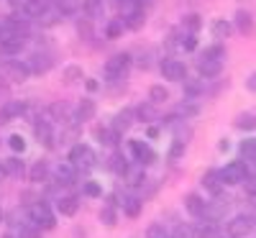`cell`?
<instances>
[{
    "mask_svg": "<svg viewBox=\"0 0 256 238\" xmlns=\"http://www.w3.org/2000/svg\"><path fill=\"white\" fill-rule=\"evenodd\" d=\"M28 220H31L36 228H41V230H52V228L56 226L54 212H52L49 202H44V200H36V202L28 205Z\"/></svg>",
    "mask_w": 256,
    "mask_h": 238,
    "instance_id": "6da1fadb",
    "label": "cell"
},
{
    "mask_svg": "<svg viewBox=\"0 0 256 238\" xmlns=\"http://www.w3.org/2000/svg\"><path fill=\"white\" fill-rule=\"evenodd\" d=\"M95 162H98V156H95L92 146H88V144L80 141V144H74V146L70 148V164H72L74 169H92Z\"/></svg>",
    "mask_w": 256,
    "mask_h": 238,
    "instance_id": "7a4b0ae2",
    "label": "cell"
},
{
    "mask_svg": "<svg viewBox=\"0 0 256 238\" xmlns=\"http://www.w3.org/2000/svg\"><path fill=\"white\" fill-rule=\"evenodd\" d=\"M248 177V166L244 162H230L220 169V182L223 187H233V184H244Z\"/></svg>",
    "mask_w": 256,
    "mask_h": 238,
    "instance_id": "3957f363",
    "label": "cell"
},
{
    "mask_svg": "<svg viewBox=\"0 0 256 238\" xmlns=\"http://www.w3.org/2000/svg\"><path fill=\"white\" fill-rule=\"evenodd\" d=\"M254 218L251 215H246V212H241V215H233V218L228 220V226H226V230H228V236L230 238H248L251 233H254Z\"/></svg>",
    "mask_w": 256,
    "mask_h": 238,
    "instance_id": "277c9868",
    "label": "cell"
},
{
    "mask_svg": "<svg viewBox=\"0 0 256 238\" xmlns=\"http://www.w3.org/2000/svg\"><path fill=\"white\" fill-rule=\"evenodd\" d=\"M128 148H131L134 159H136L141 166H148V164L156 162V151L148 146L146 141H141V138H131V141H128Z\"/></svg>",
    "mask_w": 256,
    "mask_h": 238,
    "instance_id": "5b68a950",
    "label": "cell"
},
{
    "mask_svg": "<svg viewBox=\"0 0 256 238\" xmlns=\"http://www.w3.org/2000/svg\"><path fill=\"white\" fill-rule=\"evenodd\" d=\"M128 67H131V54H116L110 56L108 62H105V77L108 80H120Z\"/></svg>",
    "mask_w": 256,
    "mask_h": 238,
    "instance_id": "8992f818",
    "label": "cell"
},
{
    "mask_svg": "<svg viewBox=\"0 0 256 238\" xmlns=\"http://www.w3.org/2000/svg\"><path fill=\"white\" fill-rule=\"evenodd\" d=\"M162 77L164 80H169V82H184V77H187V67H184V62H180V59H164L162 62Z\"/></svg>",
    "mask_w": 256,
    "mask_h": 238,
    "instance_id": "52a82bcc",
    "label": "cell"
},
{
    "mask_svg": "<svg viewBox=\"0 0 256 238\" xmlns=\"http://www.w3.org/2000/svg\"><path fill=\"white\" fill-rule=\"evenodd\" d=\"M184 210L192 215V218H202V215L208 212V202L200 198L198 192H187L184 194Z\"/></svg>",
    "mask_w": 256,
    "mask_h": 238,
    "instance_id": "ba28073f",
    "label": "cell"
},
{
    "mask_svg": "<svg viewBox=\"0 0 256 238\" xmlns=\"http://www.w3.org/2000/svg\"><path fill=\"white\" fill-rule=\"evenodd\" d=\"M26 113V102L24 100H8L3 108H0V123H8L18 116H24Z\"/></svg>",
    "mask_w": 256,
    "mask_h": 238,
    "instance_id": "9c48e42d",
    "label": "cell"
},
{
    "mask_svg": "<svg viewBox=\"0 0 256 238\" xmlns=\"http://www.w3.org/2000/svg\"><path fill=\"white\" fill-rule=\"evenodd\" d=\"M34 136L38 138V144H44L46 148L54 146V134H52V123L49 120H34Z\"/></svg>",
    "mask_w": 256,
    "mask_h": 238,
    "instance_id": "30bf717a",
    "label": "cell"
},
{
    "mask_svg": "<svg viewBox=\"0 0 256 238\" xmlns=\"http://www.w3.org/2000/svg\"><path fill=\"white\" fill-rule=\"evenodd\" d=\"M198 72H200V77H205V80H212V77H218L220 72H223V62H216V59H200L198 62Z\"/></svg>",
    "mask_w": 256,
    "mask_h": 238,
    "instance_id": "8fae6325",
    "label": "cell"
},
{
    "mask_svg": "<svg viewBox=\"0 0 256 238\" xmlns=\"http://www.w3.org/2000/svg\"><path fill=\"white\" fill-rule=\"evenodd\" d=\"M49 6H52V0H24V13L28 18H41L49 13Z\"/></svg>",
    "mask_w": 256,
    "mask_h": 238,
    "instance_id": "7c38bea8",
    "label": "cell"
},
{
    "mask_svg": "<svg viewBox=\"0 0 256 238\" xmlns=\"http://www.w3.org/2000/svg\"><path fill=\"white\" fill-rule=\"evenodd\" d=\"M26 64H28V70L31 72H36V74H41V72H49L52 70V56L49 54H31V59H26Z\"/></svg>",
    "mask_w": 256,
    "mask_h": 238,
    "instance_id": "4fadbf2b",
    "label": "cell"
},
{
    "mask_svg": "<svg viewBox=\"0 0 256 238\" xmlns=\"http://www.w3.org/2000/svg\"><path fill=\"white\" fill-rule=\"evenodd\" d=\"M54 174H56V182H59V184H74V182H77V169H74L70 162H62V164L54 169Z\"/></svg>",
    "mask_w": 256,
    "mask_h": 238,
    "instance_id": "5bb4252c",
    "label": "cell"
},
{
    "mask_svg": "<svg viewBox=\"0 0 256 238\" xmlns=\"http://www.w3.org/2000/svg\"><path fill=\"white\" fill-rule=\"evenodd\" d=\"M95 113H98V108H95V102H92L90 98H84V100H80V105H77V110H74V120H77V123H84V120H92V118H95Z\"/></svg>",
    "mask_w": 256,
    "mask_h": 238,
    "instance_id": "9a60e30c",
    "label": "cell"
},
{
    "mask_svg": "<svg viewBox=\"0 0 256 238\" xmlns=\"http://www.w3.org/2000/svg\"><path fill=\"white\" fill-rule=\"evenodd\" d=\"M77 210H80V200L74 198V194H64V198L56 200V212L59 215H67L70 218V215H74Z\"/></svg>",
    "mask_w": 256,
    "mask_h": 238,
    "instance_id": "2e32d148",
    "label": "cell"
},
{
    "mask_svg": "<svg viewBox=\"0 0 256 238\" xmlns=\"http://www.w3.org/2000/svg\"><path fill=\"white\" fill-rule=\"evenodd\" d=\"M49 116L54 120H62V123H74V116L70 110V105H64V102H52L49 105Z\"/></svg>",
    "mask_w": 256,
    "mask_h": 238,
    "instance_id": "e0dca14e",
    "label": "cell"
},
{
    "mask_svg": "<svg viewBox=\"0 0 256 238\" xmlns=\"http://www.w3.org/2000/svg\"><path fill=\"white\" fill-rule=\"evenodd\" d=\"M134 118H136V113L134 110H120L116 118H113V131H118L120 136L128 131V128L134 126Z\"/></svg>",
    "mask_w": 256,
    "mask_h": 238,
    "instance_id": "ac0fdd59",
    "label": "cell"
},
{
    "mask_svg": "<svg viewBox=\"0 0 256 238\" xmlns=\"http://www.w3.org/2000/svg\"><path fill=\"white\" fill-rule=\"evenodd\" d=\"M202 187L210 190L212 194H218L220 187H223V182H220V169H208L205 174H202Z\"/></svg>",
    "mask_w": 256,
    "mask_h": 238,
    "instance_id": "d6986e66",
    "label": "cell"
},
{
    "mask_svg": "<svg viewBox=\"0 0 256 238\" xmlns=\"http://www.w3.org/2000/svg\"><path fill=\"white\" fill-rule=\"evenodd\" d=\"M136 118H138L141 123H154V120H159V113H156L154 102H141V105L136 108Z\"/></svg>",
    "mask_w": 256,
    "mask_h": 238,
    "instance_id": "ffe728a7",
    "label": "cell"
},
{
    "mask_svg": "<svg viewBox=\"0 0 256 238\" xmlns=\"http://www.w3.org/2000/svg\"><path fill=\"white\" fill-rule=\"evenodd\" d=\"M8 74H10L13 80H18V82H24V80L31 74V70H28V64H26V62L13 59V62H8Z\"/></svg>",
    "mask_w": 256,
    "mask_h": 238,
    "instance_id": "44dd1931",
    "label": "cell"
},
{
    "mask_svg": "<svg viewBox=\"0 0 256 238\" xmlns=\"http://www.w3.org/2000/svg\"><path fill=\"white\" fill-rule=\"evenodd\" d=\"M46 177H49V164H46V162H36V164L28 169V180H31L34 184L46 182Z\"/></svg>",
    "mask_w": 256,
    "mask_h": 238,
    "instance_id": "7402d4cb",
    "label": "cell"
},
{
    "mask_svg": "<svg viewBox=\"0 0 256 238\" xmlns=\"http://www.w3.org/2000/svg\"><path fill=\"white\" fill-rule=\"evenodd\" d=\"M95 138H98L100 144H105V146H116L118 138H120V134L113 131V128H102V126H98V128H95Z\"/></svg>",
    "mask_w": 256,
    "mask_h": 238,
    "instance_id": "603a6c76",
    "label": "cell"
},
{
    "mask_svg": "<svg viewBox=\"0 0 256 238\" xmlns=\"http://www.w3.org/2000/svg\"><path fill=\"white\" fill-rule=\"evenodd\" d=\"M144 202L141 198H136V194H128V198H123V212L128 215V218H136V215L141 212Z\"/></svg>",
    "mask_w": 256,
    "mask_h": 238,
    "instance_id": "cb8c5ba5",
    "label": "cell"
},
{
    "mask_svg": "<svg viewBox=\"0 0 256 238\" xmlns=\"http://www.w3.org/2000/svg\"><path fill=\"white\" fill-rule=\"evenodd\" d=\"M26 41H28V38H18V36H10V38H3V41H0V49H3L6 54H18L20 49L26 46Z\"/></svg>",
    "mask_w": 256,
    "mask_h": 238,
    "instance_id": "d4e9b609",
    "label": "cell"
},
{
    "mask_svg": "<svg viewBox=\"0 0 256 238\" xmlns=\"http://www.w3.org/2000/svg\"><path fill=\"white\" fill-rule=\"evenodd\" d=\"M3 172H6V174H10V177H20L26 169H24V162H20L18 156H10V159L3 162Z\"/></svg>",
    "mask_w": 256,
    "mask_h": 238,
    "instance_id": "484cf974",
    "label": "cell"
},
{
    "mask_svg": "<svg viewBox=\"0 0 256 238\" xmlns=\"http://www.w3.org/2000/svg\"><path fill=\"white\" fill-rule=\"evenodd\" d=\"M236 28H238L241 34H246V36L254 34V18H251L246 10H238V16H236Z\"/></svg>",
    "mask_w": 256,
    "mask_h": 238,
    "instance_id": "4316f807",
    "label": "cell"
},
{
    "mask_svg": "<svg viewBox=\"0 0 256 238\" xmlns=\"http://www.w3.org/2000/svg\"><path fill=\"white\" fill-rule=\"evenodd\" d=\"M169 100V90L164 88V84H154L152 90H148V102H154V105H162Z\"/></svg>",
    "mask_w": 256,
    "mask_h": 238,
    "instance_id": "83f0119b",
    "label": "cell"
},
{
    "mask_svg": "<svg viewBox=\"0 0 256 238\" xmlns=\"http://www.w3.org/2000/svg\"><path fill=\"white\" fill-rule=\"evenodd\" d=\"M110 169L116 172V174H120V177L128 174V162H126V156L120 154V151H116V154L110 156Z\"/></svg>",
    "mask_w": 256,
    "mask_h": 238,
    "instance_id": "f1b7e54d",
    "label": "cell"
},
{
    "mask_svg": "<svg viewBox=\"0 0 256 238\" xmlns=\"http://www.w3.org/2000/svg\"><path fill=\"white\" fill-rule=\"evenodd\" d=\"M144 20H146V16H144V10H131V13H126V18H123V24L128 26V28H141L144 26Z\"/></svg>",
    "mask_w": 256,
    "mask_h": 238,
    "instance_id": "f546056e",
    "label": "cell"
},
{
    "mask_svg": "<svg viewBox=\"0 0 256 238\" xmlns=\"http://www.w3.org/2000/svg\"><path fill=\"white\" fill-rule=\"evenodd\" d=\"M202 90H205L202 80H190V77H184V92H187L190 98H200Z\"/></svg>",
    "mask_w": 256,
    "mask_h": 238,
    "instance_id": "4dcf8cb0",
    "label": "cell"
},
{
    "mask_svg": "<svg viewBox=\"0 0 256 238\" xmlns=\"http://www.w3.org/2000/svg\"><path fill=\"white\" fill-rule=\"evenodd\" d=\"M64 82L67 84H74V82H80V80H84V74H82V67H74V64H70V67H64Z\"/></svg>",
    "mask_w": 256,
    "mask_h": 238,
    "instance_id": "1f68e13d",
    "label": "cell"
},
{
    "mask_svg": "<svg viewBox=\"0 0 256 238\" xmlns=\"http://www.w3.org/2000/svg\"><path fill=\"white\" fill-rule=\"evenodd\" d=\"M82 10L88 13V18H100L102 16V3H100V0H84Z\"/></svg>",
    "mask_w": 256,
    "mask_h": 238,
    "instance_id": "d6a6232c",
    "label": "cell"
},
{
    "mask_svg": "<svg viewBox=\"0 0 256 238\" xmlns=\"http://www.w3.org/2000/svg\"><path fill=\"white\" fill-rule=\"evenodd\" d=\"M216 236V220H205L195 228V238H212Z\"/></svg>",
    "mask_w": 256,
    "mask_h": 238,
    "instance_id": "836d02e7",
    "label": "cell"
},
{
    "mask_svg": "<svg viewBox=\"0 0 256 238\" xmlns=\"http://www.w3.org/2000/svg\"><path fill=\"white\" fill-rule=\"evenodd\" d=\"M169 238H195V228L190 223H180V226H174L172 233H169Z\"/></svg>",
    "mask_w": 256,
    "mask_h": 238,
    "instance_id": "e575fe53",
    "label": "cell"
},
{
    "mask_svg": "<svg viewBox=\"0 0 256 238\" xmlns=\"http://www.w3.org/2000/svg\"><path fill=\"white\" fill-rule=\"evenodd\" d=\"M230 31H233V26L228 24V20H223V18L212 24V34H216V38H228Z\"/></svg>",
    "mask_w": 256,
    "mask_h": 238,
    "instance_id": "d590c367",
    "label": "cell"
},
{
    "mask_svg": "<svg viewBox=\"0 0 256 238\" xmlns=\"http://www.w3.org/2000/svg\"><path fill=\"white\" fill-rule=\"evenodd\" d=\"M236 128H241V131H254L256 128V116H251V113L238 116L236 118Z\"/></svg>",
    "mask_w": 256,
    "mask_h": 238,
    "instance_id": "8d00e7d4",
    "label": "cell"
},
{
    "mask_svg": "<svg viewBox=\"0 0 256 238\" xmlns=\"http://www.w3.org/2000/svg\"><path fill=\"white\" fill-rule=\"evenodd\" d=\"M123 28H126L123 18H118V20H110V24L105 26V36H108V38H118V36L123 34Z\"/></svg>",
    "mask_w": 256,
    "mask_h": 238,
    "instance_id": "74e56055",
    "label": "cell"
},
{
    "mask_svg": "<svg viewBox=\"0 0 256 238\" xmlns=\"http://www.w3.org/2000/svg\"><path fill=\"white\" fill-rule=\"evenodd\" d=\"M146 238H169V230L164 228V223H152L146 228Z\"/></svg>",
    "mask_w": 256,
    "mask_h": 238,
    "instance_id": "f35d334b",
    "label": "cell"
},
{
    "mask_svg": "<svg viewBox=\"0 0 256 238\" xmlns=\"http://www.w3.org/2000/svg\"><path fill=\"white\" fill-rule=\"evenodd\" d=\"M16 238H41V228H36L34 223H26L18 228V236Z\"/></svg>",
    "mask_w": 256,
    "mask_h": 238,
    "instance_id": "ab89813d",
    "label": "cell"
},
{
    "mask_svg": "<svg viewBox=\"0 0 256 238\" xmlns=\"http://www.w3.org/2000/svg\"><path fill=\"white\" fill-rule=\"evenodd\" d=\"M100 220L105 223V226H116V205H102V210H100Z\"/></svg>",
    "mask_w": 256,
    "mask_h": 238,
    "instance_id": "60d3db41",
    "label": "cell"
},
{
    "mask_svg": "<svg viewBox=\"0 0 256 238\" xmlns=\"http://www.w3.org/2000/svg\"><path fill=\"white\" fill-rule=\"evenodd\" d=\"M8 146L16 151V154H24V151H26V138L20 136V134H13V136L8 138Z\"/></svg>",
    "mask_w": 256,
    "mask_h": 238,
    "instance_id": "b9f144b4",
    "label": "cell"
},
{
    "mask_svg": "<svg viewBox=\"0 0 256 238\" xmlns=\"http://www.w3.org/2000/svg\"><path fill=\"white\" fill-rule=\"evenodd\" d=\"M184 146H187V141H180V138H177V141L172 144V148H169V162H177V159L184 154Z\"/></svg>",
    "mask_w": 256,
    "mask_h": 238,
    "instance_id": "7bdbcfd3",
    "label": "cell"
},
{
    "mask_svg": "<svg viewBox=\"0 0 256 238\" xmlns=\"http://www.w3.org/2000/svg\"><path fill=\"white\" fill-rule=\"evenodd\" d=\"M77 34H80L82 38H92V24H90V18L80 20V24H77Z\"/></svg>",
    "mask_w": 256,
    "mask_h": 238,
    "instance_id": "ee69618b",
    "label": "cell"
},
{
    "mask_svg": "<svg viewBox=\"0 0 256 238\" xmlns=\"http://www.w3.org/2000/svg\"><path fill=\"white\" fill-rule=\"evenodd\" d=\"M184 26H187L192 34H195V31L202 26V20H200V16H198V13H190V16H184Z\"/></svg>",
    "mask_w": 256,
    "mask_h": 238,
    "instance_id": "f6af8a7d",
    "label": "cell"
},
{
    "mask_svg": "<svg viewBox=\"0 0 256 238\" xmlns=\"http://www.w3.org/2000/svg\"><path fill=\"white\" fill-rule=\"evenodd\" d=\"M82 192L88 194V198H100V194H102V187H100L98 182H84Z\"/></svg>",
    "mask_w": 256,
    "mask_h": 238,
    "instance_id": "bcb514c9",
    "label": "cell"
},
{
    "mask_svg": "<svg viewBox=\"0 0 256 238\" xmlns=\"http://www.w3.org/2000/svg\"><path fill=\"white\" fill-rule=\"evenodd\" d=\"M205 59H216V62H223V56H226V49L223 46H210V49H205V54H202Z\"/></svg>",
    "mask_w": 256,
    "mask_h": 238,
    "instance_id": "7dc6e473",
    "label": "cell"
},
{
    "mask_svg": "<svg viewBox=\"0 0 256 238\" xmlns=\"http://www.w3.org/2000/svg\"><path fill=\"white\" fill-rule=\"evenodd\" d=\"M241 154L244 156H256V138H246L241 144Z\"/></svg>",
    "mask_w": 256,
    "mask_h": 238,
    "instance_id": "c3c4849f",
    "label": "cell"
},
{
    "mask_svg": "<svg viewBox=\"0 0 256 238\" xmlns=\"http://www.w3.org/2000/svg\"><path fill=\"white\" fill-rule=\"evenodd\" d=\"M182 49H187V52H195V49H198V38H195V34H190V36L182 38Z\"/></svg>",
    "mask_w": 256,
    "mask_h": 238,
    "instance_id": "681fc988",
    "label": "cell"
},
{
    "mask_svg": "<svg viewBox=\"0 0 256 238\" xmlns=\"http://www.w3.org/2000/svg\"><path fill=\"white\" fill-rule=\"evenodd\" d=\"M195 113H198V105H180L177 108V116H184V118L195 116Z\"/></svg>",
    "mask_w": 256,
    "mask_h": 238,
    "instance_id": "f907efd6",
    "label": "cell"
},
{
    "mask_svg": "<svg viewBox=\"0 0 256 238\" xmlns=\"http://www.w3.org/2000/svg\"><path fill=\"white\" fill-rule=\"evenodd\" d=\"M244 187H246V192H248V194H254V198H256V177H251V174H248V177H246V182H244Z\"/></svg>",
    "mask_w": 256,
    "mask_h": 238,
    "instance_id": "816d5d0a",
    "label": "cell"
},
{
    "mask_svg": "<svg viewBox=\"0 0 256 238\" xmlns=\"http://www.w3.org/2000/svg\"><path fill=\"white\" fill-rule=\"evenodd\" d=\"M246 90H248V92H256V72H251V74L246 77Z\"/></svg>",
    "mask_w": 256,
    "mask_h": 238,
    "instance_id": "f5cc1de1",
    "label": "cell"
},
{
    "mask_svg": "<svg viewBox=\"0 0 256 238\" xmlns=\"http://www.w3.org/2000/svg\"><path fill=\"white\" fill-rule=\"evenodd\" d=\"M84 88H88L90 92H95V90H100V82L98 80H84Z\"/></svg>",
    "mask_w": 256,
    "mask_h": 238,
    "instance_id": "db71d44e",
    "label": "cell"
},
{
    "mask_svg": "<svg viewBox=\"0 0 256 238\" xmlns=\"http://www.w3.org/2000/svg\"><path fill=\"white\" fill-rule=\"evenodd\" d=\"M146 134H148V138H156V136H159V128H154V126H152Z\"/></svg>",
    "mask_w": 256,
    "mask_h": 238,
    "instance_id": "11a10c76",
    "label": "cell"
},
{
    "mask_svg": "<svg viewBox=\"0 0 256 238\" xmlns=\"http://www.w3.org/2000/svg\"><path fill=\"white\" fill-rule=\"evenodd\" d=\"M228 146H230V144H228V138H223V141L218 144V148H220V151H228Z\"/></svg>",
    "mask_w": 256,
    "mask_h": 238,
    "instance_id": "9f6ffc18",
    "label": "cell"
},
{
    "mask_svg": "<svg viewBox=\"0 0 256 238\" xmlns=\"http://www.w3.org/2000/svg\"><path fill=\"white\" fill-rule=\"evenodd\" d=\"M3 215H6V212H3V208H0V223H3Z\"/></svg>",
    "mask_w": 256,
    "mask_h": 238,
    "instance_id": "6f0895ef",
    "label": "cell"
},
{
    "mask_svg": "<svg viewBox=\"0 0 256 238\" xmlns=\"http://www.w3.org/2000/svg\"><path fill=\"white\" fill-rule=\"evenodd\" d=\"M0 36H3V20H0Z\"/></svg>",
    "mask_w": 256,
    "mask_h": 238,
    "instance_id": "680465c9",
    "label": "cell"
},
{
    "mask_svg": "<svg viewBox=\"0 0 256 238\" xmlns=\"http://www.w3.org/2000/svg\"><path fill=\"white\" fill-rule=\"evenodd\" d=\"M0 238H13V236H10V233H6V236H0Z\"/></svg>",
    "mask_w": 256,
    "mask_h": 238,
    "instance_id": "91938a15",
    "label": "cell"
},
{
    "mask_svg": "<svg viewBox=\"0 0 256 238\" xmlns=\"http://www.w3.org/2000/svg\"><path fill=\"white\" fill-rule=\"evenodd\" d=\"M220 238H230V236H220Z\"/></svg>",
    "mask_w": 256,
    "mask_h": 238,
    "instance_id": "94428289",
    "label": "cell"
}]
</instances>
